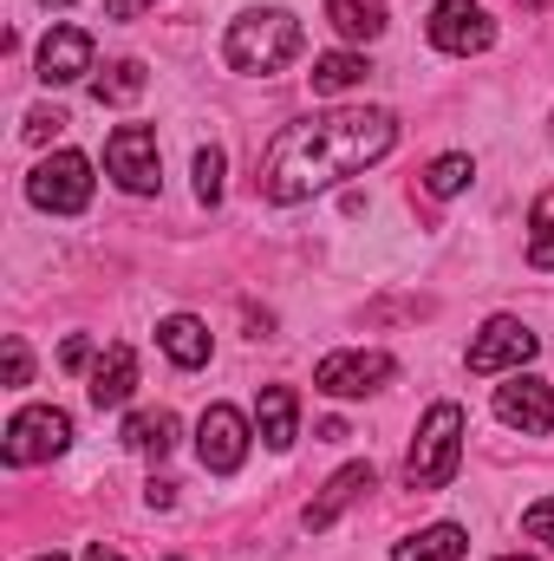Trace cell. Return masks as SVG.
Here are the masks:
<instances>
[{"label": "cell", "mask_w": 554, "mask_h": 561, "mask_svg": "<svg viewBox=\"0 0 554 561\" xmlns=\"http://www.w3.org/2000/svg\"><path fill=\"white\" fill-rule=\"evenodd\" d=\"M85 561H125V556H118V549H105V542H92V549H85Z\"/></svg>", "instance_id": "obj_31"}, {"label": "cell", "mask_w": 554, "mask_h": 561, "mask_svg": "<svg viewBox=\"0 0 554 561\" xmlns=\"http://www.w3.org/2000/svg\"><path fill=\"white\" fill-rule=\"evenodd\" d=\"M59 131H66V118H59V112H26V138H33V144L59 138Z\"/></svg>", "instance_id": "obj_27"}, {"label": "cell", "mask_w": 554, "mask_h": 561, "mask_svg": "<svg viewBox=\"0 0 554 561\" xmlns=\"http://www.w3.org/2000/svg\"><path fill=\"white\" fill-rule=\"evenodd\" d=\"M196 203H222V150L209 144V150H196Z\"/></svg>", "instance_id": "obj_24"}, {"label": "cell", "mask_w": 554, "mask_h": 561, "mask_svg": "<svg viewBox=\"0 0 554 561\" xmlns=\"http://www.w3.org/2000/svg\"><path fill=\"white\" fill-rule=\"evenodd\" d=\"M255 431H262L268 450H293V437H300V392H293V386H262V399H255Z\"/></svg>", "instance_id": "obj_15"}, {"label": "cell", "mask_w": 554, "mask_h": 561, "mask_svg": "<svg viewBox=\"0 0 554 561\" xmlns=\"http://www.w3.org/2000/svg\"><path fill=\"white\" fill-rule=\"evenodd\" d=\"M424 33H430V46L450 53V59H470V53H489V46H496V20L483 13V0H437Z\"/></svg>", "instance_id": "obj_8"}, {"label": "cell", "mask_w": 554, "mask_h": 561, "mask_svg": "<svg viewBox=\"0 0 554 561\" xmlns=\"http://www.w3.org/2000/svg\"><path fill=\"white\" fill-rule=\"evenodd\" d=\"M85 392H92L99 412H118V405L138 392V353H131V346H105V353L92 359V373H85Z\"/></svg>", "instance_id": "obj_13"}, {"label": "cell", "mask_w": 554, "mask_h": 561, "mask_svg": "<svg viewBox=\"0 0 554 561\" xmlns=\"http://www.w3.org/2000/svg\"><path fill=\"white\" fill-rule=\"evenodd\" d=\"M143 85H150V72H143V59H118L112 72H99V105H131V99H143Z\"/></svg>", "instance_id": "obj_21"}, {"label": "cell", "mask_w": 554, "mask_h": 561, "mask_svg": "<svg viewBox=\"0 0 554 561\" xmlns=\"http://www.w3.org/2000/svg\"><path fill=\"white\" fill-rule=\"evenodd\" d=\"M496 419L509 431H529V437H549L554 431V386L535 373H509V386H496Z\"/></svg>", "instance_id": "obj_11"}, {"label": "cell", "mask_w": 554, "mask_h": 561, "mask_svg": "<svg viewBox=\"0 0 554 561\" xmlns=\"http://www.w3.org/2000/svg\"><path fill=\"white\" fill-rule=\"evenodd\" d=\"M143 7H157V0H105V13H112V20H138Z\"/></svg>", "instance_id": "obj_29"}, {"label": "cell", "mask_w": 554, "mask_h": 561, "mask_svg": "<svg viewBox=\"0 0 554 561\" xmlns=\"http://www.w3.org/2000/svg\"><path fill=\"white\" fill-rule=\"evenodd\" d=\"M529 262L535 268H554V183L535 196V209H529Z\"/></svg>", "instance_id": "obj_22"}, {"label": "cell", "mask_w": 554, "mask_h": 561, "mask_svg": "<svg viewBox=\"0 0 554 561\" xmlns=\"http://www.w3.org/2000/svg\"><path fill=\"white\" fill-rule=\"evenodd\" d=\"M366 53H353V46H339V53H320L313 59V92L320 99H339V92H353V85H366Z\"/></svg>", "instance_id": "obj_18"}, {"label": "cell", "mask_w": 554, "mask_h": 561, "mask_svg": "<svg viewBox=\"0 0 554 561\" xmlns=\"http://www.w3.org/2000/svg\"><path fill=\"white\" fill-rule=\"evenodd\" d=\"M542 353V340H535V327H522L516 313H496L476 340H470V373H522L529 359Z\"/></svg>", "instance_id": "obj_9"}, {"label": "cell", "mask_w": 554, "mask_h": 561, "mask_svg": "<svg viewBox=\"0 0 554 561\" xmlns=\"http://www.w3.org/2000/svg\"><path fill=\"white\" fill-rule=\"evenodd\" d=\"M470 176H476V163H470L463 150H450V157H437V163L424 170V190H430V196H457Z\"/></svg>", "instance_id": "obj_23"}, {"label": "cell", "mask_w": 554, "mask_h": 561, "mask_svg": "<svg viewBox=\"0 0 554 561\" xmlns=\"http://www.w3.org/2000/svg\"><path fill=\"white\" fill-rule=\"evenodd\" d=\"M522 7H529V13H542V0H522Z\"/></svg>", "instance_id": "obj_33"}, {"label": "cell", "mask_w": 554, "mask_h": 561, "mask_svg": "<svg viewBox=\"0 0 554 561\" xmlns=\"http://www.w3.org/2000/svg\"><path fill=\"white\" fill-rule=\"evenodd\" d=\"M85 72H92V33L85 26H53L39 39V79L46 85H72Z\"/></svg>", "instance_id": "obj_12"}, {"label": "cell", "mask_w": 554, "mask_h": 561, "mask_svg": "<svg viewBox=\"0 0 554 561\" xmlns=\"http://www.w3.org/2000/svg\"><path fill=\"white\" fill-rule=\"evenodd\" d=\"M463 431H470V419H463V405H430L424 412V424H417L412 437V457H405V483L412 490H443L450 477H457V463H463Z\"/></svg>", "instance_id": "obj_3"}, {"label": "cell", "mask_w": 554, "mask_h": 561, "mask_svg": "<svg viewBox=\"0 0 554 561\" xmlns=\"http://www.w3.org/2000/svg\"><path fill=\"white\" fill-rule=\"evenodd\" d=\"M503 561H529V556H503Z\"/></svg>", "instance_id": "obj_35"}, {"label": "cell", "mask_w": 554, "mask_h": 561, "mask_svg": "<svg viewBox=\"0 0 554 561\" xmlns=\"http://www.w3.org/2000/svg\"><path fill=\"white\" fill-rule=\"evenodd\" d=\"M157 346L183 366V373H196V366H209V353H216V340H209V327L196 320V313H170L163 327H157Z\"/></svg>", "instance_id": "obj_16"}, {"label": "cell", "mask_w": 554, "mask_h": 561, "mask_svg": "<svg viewBox=\"0 0 554 561\" xmlns=\"http://www.w3.org/2000/svg\"><path fill=\"white\" fill-rule=\"evenodd\" d=\"M392 144H399V118L379 112V105H346V112L300 118L262 150V196L268 203H307V196L372 170L379 157H392Z\"/></svg>", "instance_id": "obj_1"}, {"label": "cell", "mask_w": 554, "mask_h": 561, "mask_svg": "<svg viewBox=\"0 0 554 561\" xmlns=\"http://www.w3.org/2000/svg\"><path fill=\"white\" fill-rule=\"evenodd\" d=\"M72 444V419L59 412V405H20L13 419H7V463L13 470H26V463H46V457H59Z\"/></svg>", "instance_id": "obj_6"}, {"label": "cell", "mask_w": 554, "mask_h": 561, "mask_svg": "<svg viewBox=\"0 0 554 561\" xmlns=\"http://www.w3.org/2000/svg\"><path fill=\"white\" fill-rule=\"evenodd\" d=\"M300 46H307V33H300V20H293L287 7H249V13H235L229 33H222V59H229L235 72H249V79L287 72V66L300 59Z\"/></svg>", "instance_id": "obj_2"}, {"label": "cell", "mask_w": 554, "mask_h": 561, "mask_svg": "<svg viewBox=\"0 0 554 561\" xmlns=\"http://www.w3.org/2000/svg\"><path fill=\"white\" fill-rule=\"evenodd\" d=\"M33 561H66V556H59V549H46V556H33Z\"/></svg>", "instance_id": "obj_32"}, {"label": "cell", "mask_w": 554, "mask_h": 561, "mask_svg": "<svg viewBox=\"0 0 554 561\" xmlns=\"http://www.w3.org/2000/svg\"><path fill=\"white\" fill-rule=\"evenodd\" d=\"M463 556H470V536L457 523H430V529H417L392 549V561H463Z\"/></svg>", "instance_id": "obj_17"}, {"label": "cell", "mask_w": 554, "mask_h": 561, "mask_svg": "<svg viewBox=\"0 0 554 561\" xmlns=\"http://www.w3.org/2000/svg\"><path fill=\"white\" fill-rule=\"evenodd\" d=\"M46 7H72V0H46Z\"/></svg>", "instance_id": "obj_34"}, {"label": "cell", "mask_w": 554, "mask_h": 561, "mask_svg": "<svg viewBox=\"0 0 554 561\" xmlns=\"http://www.w3.org/2000/svg\"><path fill=\"white\" fill-rule=\"evenodd\" d=\"M522 529H529L535 542H549V549H554V496H542V503H529V516H522Z\"/></svg>", "instance_id": "obj_26"}, {"label": "cell", "mask_w": 554, "mask_h": 561, "mask_svg": "<svg viewBox=\"0 0 554 561\" xmlns=\"http://www.w3.org/2000/svg\"><path fill=\"white\" fill-rule=\"evenodd\" d=\"M92 157H79V150H53V157H39L33 163V176H26V203L33 209H46V216H79L85 203H92Z\"/></svg>", "instance_id": "obj_4"}, {"label": "cell", "mask_w": 554, "mask_h": 561, "mask_svg": "<svg viewBox=\"0 0 554 561\" xmlns=\"http://www.w3.org/2000/svg\"><path fill=\"white\" fill-rule=\"evenodd\" d=\"M196 457H203L209 477H235L249 463V419L235 405H209L196 419Z\"/></svg>", "instance_id": "obj_10"}, {"label": "cell", "mask_w": 554, "mask_h": 561, "mask_svg": "<svg viewBox=\"0 0 554 561\" xmlns=\"http://www.w3.org/2000/svg\"><path fill=\"white\" fill-rule=\"evenodd\" d=\"M105 170L125 196H157L163 183V150H157V131L150 125H118L105 138Z\"/></svg>", "instance_id": "obj_5"}, {"label": "cell", "mask_w": 554, "mask_h": 561, "mask_svg": "<svg viewBox=\"0 0 554 561\" xmlns=\"http://www.w3.org/2000/svg\"><path fill=\"white\" fill-rule=\"evenodd\" d=\"M59 359H66L72 373H92V359H99V346H92V340H66V353H59Z\"/></svg>", "instance_id": "obj_28"}, {"label": "cell", "mask_w": 554, "mask_h": 561, "mask_svg": "<svg viewBox=\"0 0 554 561\" xmlns=\"http://www.w3.org/2000/svg\"><path fill=\"white\" fill-rule=\"evenodd\" d=\"M326 20L346 33V39H379L385 33V0H326Z\"/></svg>", "instance_id": "obj_20"}, {"label": "cell", "mask_w": 554, "mask_h": 561, "mask_svg": "<svg viewBox=\"0 0 554 561\" xmlns=\"http://www.w3.org/2000/svg\"><path fill=\"white\" fill-rule=\"evenodd\" d=\"M26 373H33V353H26V340L13 333L7 353H0V379H7V386H26Z\"/></svg>", "instance_id": "obj_25"}, {"label": "cell", "mask_w": 554, "mask_h": 561, "mask_svg": "<svg viewBox=\"0 0 554 561\" xmlns=\"http://www.w3.org/2000/svg\"><path fill=\"white\" fill-rule=\"evenodd\" d=\"M125 444L138 450V457H170L176 450V412H131L125 419Z\"/></svg>", "instance_id": "obj_19"}, {"label": "cell", "mask_w": 554, "mask_h": 561, "mask_svg": "<svg viewBox=\"0 0 554 561\" xmlns=\"http://www.w3.org/2000/svg\"><path fill=\"white\" fill-rule=\"evenodd\" d=\"M366 490H372V463H346V470H333V477H326V490L300 510V523H307V529H333V523L366 496Z\"/></svg>", "instance_id": "obj_14"}, {"label": "cell", "mask_w": 554, "mask_h": 561, "mask_svg": "<svg viewBox=\"0 0 554 561\" xmlns=\"http://www.w3.org/2000/svg\"><path fill=\"white\" fill-rule=\"evenodd\" d=\"M385 379H392V353H379V346H346L313 366V392H326V399H366Z\"/></svg>", "instance_id": "obj_7"}, {"label": "cell", "mask_w": 554, "mask_h": 561, "mask_svg": "<svg viewBox=\"0 0 554 561\" xmlns=\"http://www.w3.org/2000/svg\"><path fill=\"white\" fill-rule=\"evenodd\" d=\"M143 496H150V510H170V503H176V483H157V477H150Z\"/></svg>", "instance_id": "obj_30"}]
</instances>
